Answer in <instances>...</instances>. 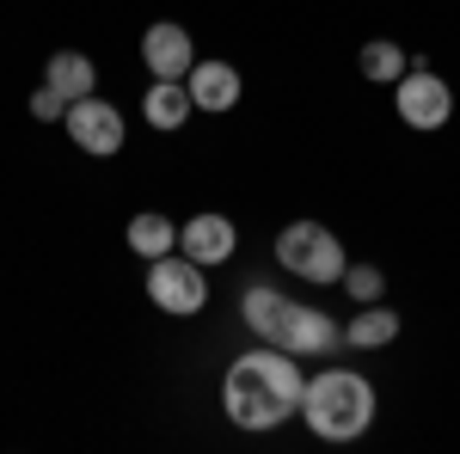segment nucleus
<instances>
[{
	"mask_svg": "<svg viewBox=\"0 0 460 454\" xmlns=\"http://www.w3.org/2000/svg\"><path fill=\"white\" fill-rule=\"evenodd\" d=\"M129 252L154 264V258H166V252H178V227H172V221H166L160 209H142L136 221H129Z\"/></svg>",
	"mask_w": 460,
	"mask_h": 454,
	"instance_id": "13",
	"label": "nucleus"
},
{
	"mask_svg": "<svg viewBox=\"0 0 460 454\" xmlns=\"http://www.w3.org/2000/svg\"><path fill=\"white\" fill-rule=\"evenodd\" d=\"M234 245H240V227H234V221H227V215H190V221H184V227H178V252H184V258H197V264H203V271H209V264H227V258H234Z\"/></svg>",
	"mask_w": 460,
	"mask_h": 454,
	"instance_id": "9",
	"label": "nucleus"
},
{
	"mask_svg": "<svg viewBox=\"0 0 460 454\" xmlns=\"http://www.w3.org/2000/svg\"><path fill=\"white\" fill-rule=\"evenodd\" d=\"M393 105H399V117L411 123V129H442L448 117H455V93H448V80L442 74H429L424 62H411L405 68V80L393 86Z\"/></svg>",
	"mask_w": 460,
	"mask_h": 454,
	"instance_id": "5",
	"label": "nucleus"
},
{
	"mask_svg": "<svg viewBox=\"0 0 460 454\" xmlns=\"http://www.w3.org/2000/svg\"><path fill=\"white\" fill-rule=\"evenodd\" d=\"M288 301L277 295V289H246V301H240V314H246V325L258 332V338H270L277 332V314H283Z\"/></svg>",
	"mask_w": 460,
	"mask_h": 454,
	"instance_id": "16",
	"label": "nucleus"
},
{
	"mask_svg": "<svg viewBox=\"0 0 460 454\" xmlns=\"http://www.w3.org/2000/svg\"><path fill=\"white\" fill-rule=\"evenodd\" d=\"M142 68L154 74V80H184V74L197 68V43H190V31L172 25V19H154V25L142 31Z\"/></svg>",
	"mask_w": 460,
	"mask_h": 454,
	"instance_id": "8",
	"label": "nucleus"
},
{
	"mask_svg": "<svg viewBox=\"0 0 460 454\" xmlns=\"http://www.w3.org/2000/svg\"><path fill=\"white\" fill-rule=\"evenodd\" d=\"M356 68H362V80H375V86H399L411 62H405V49H399V43H387V37H375V43H362Z\"/></svg>",
	"mask_w": 460,
	"mask_h": 454,
	"instance_id": "15",
	"label": "nucleus"
},
{
	"mask_svg": "<svg viewBox=\"0 0 460 454\" xmlns=\"http://www.w3.org/2000/svg\"><path fill=\"white\" fill-rule=\"evenodd\" d=\"M31 117H37V123H68V99H62V93L43 80V86L31 93Z\"/></svg>",
	"mask_w": 460,
	"mask_h": 454,
	"instance_id": "18",
	"label": "nucleus"
},
{
	"mask_svg": "<svg viewBox=\"0 0 460 454\" xmlns=\"http://www.w3.org/2000/svg\"><path fill=\"white\" fill-rule=\"evenodd\" d=\"M344 295H350L356 307L381 301V295H387V271H381V264H344Z\"/></svg>",
	"mask_w": 460,
	"mask_h": 454,
	"instance_id": "17",
	"label": "nucleus"
},
{
	"mask_svg": "<svg viewBox=\"0 0 460 454\" xmlns=\"http://www.w3.org/2000/svg\"><path fill=\"white\" fill-rule=\"evenodd\" d=\"M184 86H190L197 111H215V117L234 111V105H240V93H246V86H240V68L221 62V56H215V62H197V68L184 74Z\"/></svg>",
	"mask_w": 460,
	"mask_h": 454,
	"instance_id": "10",
	"label": "nucleus"
},
{
	"mask_svg": "<svg viewBox=\"0 0 460 454\" xmlns=\"http://www.w3.org/2000/svg\"><path fill=\"white\" fill-rule=\"evenodd\" d=\"M68 136L80 154H93V160H105V154H123V117H117V105H105L99 93L93 99H74L68 105Z\"/></svg>",
	"mask_w": 460,
	"mask_h": 454,
	"instance_id": "6",
	"label": "nucleus"
},
{
	"mask_svg": "<svg viewBox=\"0 0 460 454\" xmlns=\"http://www.w3.org/2000/svg\"><path fill=\"white\" fill-rule=\"evenodd\" d=\"M277 264H283L288 277L301 282H344V240L332 234V227H319V221H288L283 234H277Z\"/></svg>",
	"mask_w": 460,
	"mask_h": 454,
	"instance_id": "3",
	"label": "nucleus"
},
{
	"mask_svg": "<svg viewBox=\"0 0 460 454\" xmlns=\"http://www.w3.org/2000/svg\"><path fill=\"white\" fill-rule=\"evenodd\" d=\"M301 418L319 442H356L375 423V387L356 369H319L314 381L301 387Z\"/></svg>",
	"mask_w": 460,
	"mask_h": 454,
	"instance_id": "2",
	"label": "nucleus"
},
{
	"mask_svg": "<svg viewBox=\"0 0 460 454\" xmlns=\"http://www.w3.org/2000/svg\"><path fill=\"white\" fill-rule=\"evenodd\" d=\"M301 369L288 350H246L234 356L227 381H221V412L240 430H277L283 418H301Z\"/></svg>",
	"mask_w": 460,
	"mask_h": 454,
	"instance_id": "1",
	"label": "nucleus"
},
{
	"mask_svg": "<svg viewBox=\"0 0 460 454\" xmlns=\"http://www.w3.org/2000/svg\"><path fill=\"white\" fill-rule=\"evenodd\" d=\"M344 338H350L356 350H381V344L399 338V314L381 307V301H368V307H356V319L344 325Z\"/></svg>",
	"mask_w": 460,
	"mask_h": 454,
	"instance_id": "14",
	"label": "nucleus"
},
{
	"mask_svg": "<svg viewBox=\"0 0 460 454\" xmlns=\"http://www.w3.org/2000/svg\"><path fill=\"white\" fill-rule=\"evenodd\" d=\"M43 80L62 93V99H93L99 93V68H93V56H80V49H56L49 62H43Z\"/></svg>",
	"mask_w": 460,
	"mask_h": 454,
	"instance_id": "11",
	"label": "nucleus"
},
{
	"mask_svg": "<svg viewBox=\"0 0 460 454\" xmlns=\"http://www.w3.org/2000/svg\"><path fill=\"white\" fill-rule=\"evenodd\" d=\"M344 332L332 325V314H319V307H301V301H288L283 314H277V332H270V344L288 350L295 362L301 356H325V350L338 344Z\"/></svg>",
	"mask_w": 460,
	"mask_h": 454,
	"instance_id": "7",
	"label": "nucleus"
},
{
	"mask_svg": "<svg viewBox=\"0 0 460 454\" xmlns=\"http://www.w3.org/2000/svg\"><path fill=\"white\" fill-rule=\"evenodd\" d=\"M147 301H154L160 314H172V319L203 314V307H209V277H203V264L184 258V252L154 258V264H147Z\"/></svg>",
	"mask_w": 460,
	"mask_h": 454,
	"instance_id": "4",
	"label": "nucleus"
},
{
	"mask_svg": "<svg viewBox=\"0 0 460 454\" xmlns=\"http://www.w3.org/2000/svg\"><path fill=\"white\" fill-rule=\"evenodd\" d=\"M190 111H197V99H190V86H184V80H154V86H147V99H142V117L154 123V129H166V136L190 123Z\"/></svg>",
	"mask_w": 460,
	"mask_h": 454,
	"instance_id": "12",
	"label": "nucleus"
}]
</instances>
